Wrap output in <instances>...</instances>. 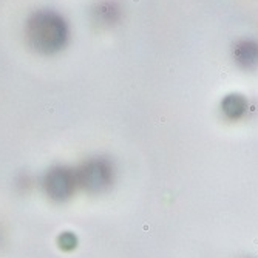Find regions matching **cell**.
Listing matches in <instances>:
<instances>
[{"instance_id":"obj_1","label":"cell","mask_w":258,"mask_h":258,"mask_svg":"<svg viewBox=\"0 0 258 258\" xmlns=\"http://www.w3.org/2000/svg\"><path fill=\"white\" fill-rule=\"evenodd\" d=\"M28 43L42 54L62 50L68 39V27L63 17L54 11H37L30 16L25 25Z\"/></svg>"},{"instance_id":"obj_2","label":"cell","mask_w":258,"mask_h":258,"mask_svg":"<svg viewBox=\"0 0 258 258\" xmlns=\"http://www.w3.org/2000/svg\"><path fill=\"white\" fill-rule=\"evenodd\" d=\"M113 166L105 158L87 159L76 170L78 184L90 194H101L107 190L113 182Z\"/></svg>"},{"instance_id":"obj_3","label":"cell","mask_w":258,"mask_h":258,"mask_svg":"<svg viewBox=\"0 0 258 258\" xmlns=\"http://www.w3.org/2000/svg\"><path fill=\"white\" fill-rule=\"evenodd\" d=\"M45 192L54 201H65L72 198L79 187L76 170L68 167H53L43 178Z\"/></svg>"},{"instance_id":"obj_4","label":"cell","mask_w":258,"mask_h":258,"mask_svg":"<svg viewBox=\"0 0 258 258\" xmlns=\"http://www.w3.org/2000/svg\"><path fill=\"white\" fill-rule=\"evenodd\" d=\"M233 54H235V59L238 63L244 67H252L258 62V45L250 40H244L237 45Z\"/></svg>"},{"instance_id":"obj_5","label":"cell","mask_w":258,"mask_h":258,"mask_svg":"<svg viewBox=\"0 0 258 258\" xmlns=\"http://www.w3.org/2000/svg\"><path fill=\"white\" fill-rule=\"evenodd\" d=\"M223 111L232 119L240 118V116L246 111V101L241 96H237V95L227 96L223 101Z\"/></svg>"},{"instance_id":"obj_6","label":"cell","mask_w":258,"mask_h":258,"mask_svg":"<svg viewBox=\"0 0 258 258\" xmlns=\"http://www.w3.org/2000/svg\"><path fill=\"white\" fill-rule=\"evenodd\" d=\"M96 14H98V17H99L101 20L113 22V20L116 19V14H118V10H116L114 5H111V4H104V5H101V7L98 8Z\"/></svg>"}]
</instances>
